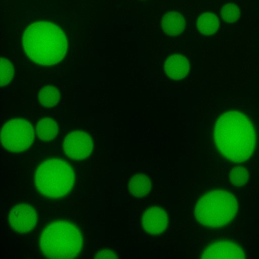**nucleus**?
Here are the masks:
<instances>
[{
    "label": "nucleus",
    "instance_id": "obj_1",
    "mask_svg": "<svg viewBox=\"0 0 259 259\" xmlns=\"http://www.w3.org/2000/svg\"><path fill=\"white\" fill-rule=\"evenodd\" d=\"M213 138L219 151L228 159L241 163L252 155L256 144L254 126L243 113L230 111L221 114L215 124Z\"/></svg>",
    "mask_w": 259,
    "mask_h": 259
},
{
    "label": "nucleus",
    "instance_id": "obj_2",
    "mask_svg": "<svg viewBox=\"0 0 259 259\" xmlns=\"http://www.w3.org/2000/svg\"><path fill=\"white\" fill-rule=\"evenodd\" d=\"M22 44L27 57L41 66L59 63L65 57L68 48L63 30L58 26L44 21L28 26L23 33Z\"/></svg>",
    "mask_w": 259,
    "mask_h": 259
},
{
    "label": "nucleus",
    "instance_id": "obj_3",
    "mask_svg": "<svg viewBox=\"0 0 259 259\" xmlns=\"http://www.w3.org/2000/svg\"><path fill=\"white\" fill-rule=\"evenodd\" d=\"M43 254L49 258H70L79 255L82 236L75 225L65 221L54 222L46 227L39 240Z\"/></svg>",
    "mask_w": 259,
    "mask_h": 259
},
{
    "label": "nucleus",
    "instance_id": "obj_4",
    "mask_svg": "<svg viewBox=\"0 0 259 259\" xmlns=\"http://www.w3.org/2000/svg\"><path fill=\"white\" fill-rule=\"evenodd\" d=\"M238 209V202L233 194L217 190L201 195L196 204L194 213L196 219L203 226L218 228L231 222Z\"/></svg>",
    "mask_w": 259,
    "mask_h": 259
},
{
    "label": "nucleus",
    "instance_id": "obj_5",
    "mask_svg": "<svg viewBox=\"0 0 259 259\" xmlns=\"http://www.w3.org/2000/svg\"><path fill=\"white\" fill-rule=\"evenodd\" d=\"M34 183L41 195L52 198L62 197L73 187V169L64 160L48 159L40 163L36 168Z\"/></svg>",
    "mask_w": 259,
    "mask_h": 259
},
{
    "label": "nucleus",
    "instance_id": "obj_6",
    "mask_svg": "<svg viewBox=\"0 0 259 259\" xmlns=\"http://www.w3.org/2000/svg\"><path fill=\"white\" fill-rule=\"evenodd\" d=\"M34 139V130L27 120L14 118L7 121L2 127L1 142L7 150L20 152L27 149Z\"/></svg>",
    "mask_w": 259,
    "mask_h": 259
},
{
    "label": "nucleus",
    "instance_id": "obj_7",
    "mask_svg": "<svg viewBox=\"0 0 259 259\" xmlns=\"http://www.w3.org/2000/svg\"><path fill=\"white\" fill-rule=\"evenodd\" d=\"M93 143L90 135L82 131H73L65 138L63 149L70 158L81 160L89 157L93 151Z\"/></svg>",
    "mask_w": 259,
    "mask_h": 259
},
{
    "label": "nucleus",
    "instance_id": "obj_8",
    "mask_svg": "<svg viewBox=\"0 0 259 259\" xmlns=\"http://www.w3.org/2000/svg\"><path fill=\"white\" fill-rule=\"evenodd\" d=\"M8 220L11 228L20 234L32 230L37 223V214L29 204L22 203L14 206L10 210Z\"/></svg>",
    "mask_w": 259,
    "mask_h": 259
},
{
    "label": "nucleus",
    "instance_id": "obj_9",
    "mask_svg": "<svg viewBox=\"0 0 259 259\" xmlns=\"http://www.w3.org/2000/svg\"><path fill=\"white\" fill-rule=\"evenodd\" d=\"M202 258H244L242 249L236 243L227 241L211 243L203 252Z\"/></svg>",
    "mask_w": 259,
    "mask_h": 259
},
{
    "label": "nucleus",
    "instance_id": "obj_10",
    "mask_svg": "<svg viewBox=\"0 0 259 259\" xmlns=\"http://www.w3.org/2000/svg\"><path fill=\"white\" fill-rule=\"evenodd\" d=\"M166 212L161 208L153 206L145 210L142 218V225L148 234L158 235L162 233L168 224Z\"/></svg>",
    "mask_w": 259,
    "mask_h": 259
},
{
    "label": "nucleus",
    "instance_id": "obj_11",
    "mask_svg": "<svg viewBox=\"0 0 259 259\" xmlns=\"http://www.w3.org/2000/svg\"><path fill=\"white\" fill-rule=\"evenodd\" d=\"M189 70V62L183 55L178 54L172 55L165 62V73L172 79L179 80L185 77Z\"/></svg>",
    "mask_w": 259,
    "mask_h": 259
},
{
    "label": "nucleus",
    "instance_id": "obj_12",
    "mask_svg": "<svg viewBox=\"0 0 259 259\" xmlns=\"http://www.w3.org/2000/svg\"><path fill=\"white\" fill-rule=\"evenodd\" d=\"M185 25L184 18L178 12L166 13L161 20L162 30L169 36H175L182 33L185 28Z\"/></svg>",
    "mask_w": 259,
    "mask_h": 259
},
{
    "label": "nucleus",
    "instance_id": "obj_13",
    "mask_svg": "<svg viewBox=\"0 0 259 259\" xmlns=\"http://www.w3.org/2000/svg\"><path fill=\"white\" fill-rule=\"evenodd\" d=\"M151 182L149 178L145 174H137L130 179L128 189L131 194L136 197L146 195L151 190Z\"/></svg>",
    "mask_w": 259,
    "mask_h": 259
},
{
    "label": "nucleus",
    "instance_id": "obj_14",
    "mask_svg": "<svg viewBox=\"0 0 259 259\" xmlns=\"http://www.w3.org/2000/svg\"><path fill=\"white\" fill-rule=\"evenodd\" d=\"M36 131L40 140L49 142L57 136L58 133V125L53 119L45 117L37 123Z\"/></svg>",
    "mask_w": 259,
    "mask_h": 259
},
{
    "label": "nucleus",
    "instance_id": "obj_15",
    "mask_svg": "<svg viewBox=\"0 0 259 259\" xmlns=\"http://www.w3.org/2000/svg\"><path fill=\"white\" fill-rule=\"evenodd\" d=\"M198 31L205 35H211L215 33L220 27V21L216 15L210 12L201 14L197 22Z\"/></svg>",
    "mask_w": 259,
    "mask_h": 259
},
{
    "label": "nucleus",
    "instance_id": "obj_16",
    "mask_svg": "<svg viewBox=\"0 0 259 259\" xmlns=\"http://www.w3.org/2000/svg\"><path fill=\"white\" fill-rule=\"evenodd\" d=\"M60 99L59 90L52 85H47L40 89L38 94L39 103L47 108L56 105Z\"/></svg>",
    "mask_w": 259,
    "mask_h": 259
},
{
    "label": "nucleus",
    "instance_id": "obj_17",
    "mask_svg": "<svg viewBox=\"0 0 259 259\" xmlns=\"http://www.w3.org/2000/svg\"><path fill=\"white\" fill-rule=\"evenodd\" d=\"M248 178V171L244 167L241 165L234 166L230 173V180L231 183L237 187L244 185Z\"/></svg>",
    "mask_w": 259,
    "mask_h": 259
},
{
    "label": "nucleus",
    "instance_id": "obj_18",
    "mask_svg": "<svg viewBox=\"0 0 259 259\" xmlns=\"http://www.w3.org/2000/svg\"><path fill=\"white\" fill-rule=\"evenodd\" d=\"M221 15L224 21L232 23L238 19L240 15V11L235 4L229 3L225 5L222 8Z\"/></svg>",
    "mask_w": 259,
    "mask_h": 259
},
{
    "label": "nucleus",
    "instance_id": "obj_19",
    "mask_svg": "<svg viewBox=\"0 0 259 259\" xmlns=\"http://www.w3.org/2000/svg\"><path fill=\"white\" fill-rule=\"evenodd\" d=\"M14 74L11 63L6 58H1V87L7 85L12 79Z\"/></svg>",
    "mask_w": 259,
    "mask_h": 259
},
{
    "label": "nucleus",
    "instance_id": "obj_20",
    "mask_svg": "<svg viewBox=\"0 0 259 259\" xmlns=\"http://www.w3.org/2000/svg\"><path fill=\"white\" fill-rule=\"evenodd\" d=\"M96 258H117V256L112 251L109 250H103L98 251L96 255Z\"/></svg>",
    "mask_w": 259,
    "mask_h": 259
}]
</instances>
